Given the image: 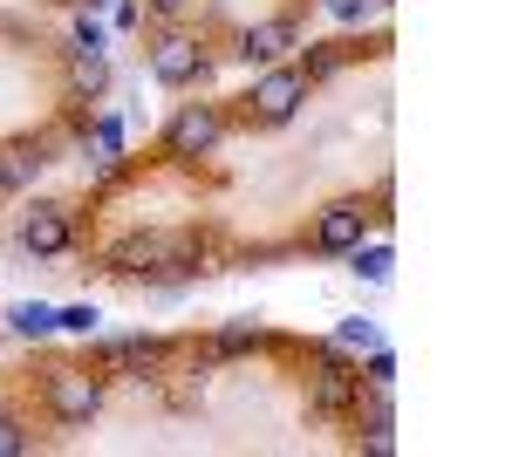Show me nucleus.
Here are the masks:
<instances>
[{
	"label": "nucleus",
	"mask_w": 512,
	"mask_h": 457,
	"mask_svg": "<svg viewBox=\"0 0 512 457\" xmlns=\"http://www.w3.org/2000/svg\"><path fill=\"white\" fill-rule=\"evenodd\" d=\"M219 144V116L205 110V103H192V110H178V123H171V151L178 157H198Z\"/></svg>",
	"instance_id": "nucleus-7"
},
{
	"label": "nucleus",
	"mask_w": 512,
	"mask_h": 457,
	"mask_svg": "<svg viewBox=\"0 0 512 457\" xmlns=\"http://www.w3.org/2000/svg\"><path fill=\"white\" fill-rule=\"evenodd\" d=\"M48 410L62 423H89L103 410V376H89V369H55V376H48Z\"/></svg>",
	"instance_id": "nucleus-2"
},
{
	"label": "nucleus",
	"mask_w": 512,
	"mask_h": 457,
	"mask_svg": "<svg viewBox=\"0 0 512 457\" xmlns=\"http://www.w3.org/2000/svg\"><path fill=\"white\" fill-rule=\"evenodd\" d=\"M335 342H342V348H376V342H383V335H376V321H362V314H349Z\"/></svg>",
	"instance_id": "nucleus-15"
},
{
	"label": "nucleus",
	"mask_w": 512,
	"mask_h": 457,
	"mask_svg": "<svg viewBox=\"0 0 512 457\" xmlns=\"http://www.w3.org/2000/svg\"><path fill=\"white\" fill-rule=\"evenodd\" d=\"M390 382H396V355L376 342V348H369V389H390Z\"/></svg>",
	"instance_id": "nucleus-16"
},
{
	"label": "nucleus",
	"mask_w": 512,
	"mask_h": 457,
	"mask_svg": "<svg viewBox=\"0 0 512 457\" xmlns=\"http://www.w3.org/2000/svg\"><path fill=\"white\" fill-rule=\"evenodd\" d=\"M151 76L171 82V89H185V82L205 76V48H198L192 35H164L158 48H151Z\"/></svg>",
	"instance_id": "nucleus-4"
},
{
	"label": "nucleus",
	"mask_w": 512,
	"mask_h": 457,
	"mask_svg": "<svg viewBox=\"0 0 512 457\" xmlns=\"http://www.w3.org/2000/svg\"><path fill=\"white\" fill-rule=\"evenodd\" d=\"M96 151H103V157L123 151V130H117V123H96Z\"/></svg>",
	"instance_id": "nucleus-18"
},
{
	"label": "nucleus",
	"mask_w": 512,
	"mask_h": 457,
	"mask_svg": "<svg viewBox=\"0 0 512 457\" xmlns=\"http://www.w3.org/2000/svg\"><path fill=\"white\" fill-rule=\"evenodd\" d=\"M69 239H76V232H69V212H62V205H35L28 226H21V246H28L35 260H62Z\"/></svg>",
	"instance_id": "nucleus-5"
},
{
	"label": "nucleus",
	"mask_w": 512,
	"mask_h": 457,
	"mask_svg": "<svg viewBox=\"0 0 512 457\" xmlns=\"http://www.w3.org/2000/svg\"><path fill=\"white\" fill-rule=\"evenodd\" d=\"M164 362V342H151V335H130V342H103L96 348V369H158Z\"/></svg>",
	"instance_id": "nucleus-9"
},
{
	"label": "nucleus",
	"mask_w": 512,
	"mask_h": 457,
	"mask_svg": "<svg viewBox=\"0 0 512 457\" xmlns=\"http://www.w3.org/2000/svg\"><path fill=\"white\" fill-rule=\"evenodd\" d=\"M96 321H103L96 307H62L55 314V328H69V335H96Z\"/></svg>",
	"instance_id": "nucleus-17"
},
{
	"label": "nucleus",
	"mask_w": 512,
	"mask_h": 457,
	"mask_svg": "<svg viewBox=\"0 0 512 457\" xmlns=\"http://www.w3.org/2000/svg\"><path fill=\"white\" fill-rule=\"evenodd\" d=\"M355 396H362V376H349L342 355L328 348V355H321V376H315V410H349Z\"/></svg>",
	"instance_id": "nucleus-8"
},
{
	"label": "nucleus",
	"mask_w": 512,
	"mask_h": 457,
	"mask_svg": "<svg viewBox=\"0 0 512 457\" xmlns=\"http://www.w3.org/2000/svg\"><path fill=\"white\" fill-rule=\"evenodd\" d=\"M76 82L89 89V96L110 82V69H103V48H76Z\"/></svg>",
	"instance_id": "nucleus-13"
},
{
	"label": "nucleus",
	"mask_w": 512,
	"mask_h": 457,
	"mask_svg": "<svg viewBox=\"0 0 512 457\" xmlns=\"http://www.w3.org/2000/svg\"><path fill=\"white\" fill-rule=\"evenodd\" d=\"M287 41H294L287 21H260V28H246V35H239V55H246V62H280V55H287Z\"/></svg>",
	"instance_id": "nucleus-11"
},
{
	"label": "nucleus",
	"mask_w": 512,
	"mask_h": 457,
	"mask_svg": "<svg viewBox=\"0 0 512 457\" xmlns=\"http://www.w3.org/2000/svg\"><path fill=\"white\" fill-rule=\"evenodd\" d=\"M362 232H369V212L362 205H328L315 226V246L321 253H349V246H362Z\"/></svg>",
	"instance_id": "nucleus-6"
},
{
	"label": "nucleus",
	"mask_w": 512,
	"mask_h": 457,
	"mask_svg": "<svg viewBox=\"0 0 512 457\" xmlns=\"http://www.w3.org/2000/svg\"><path fill=\"white\" fill-rule=\"evenodd\" d=\"M7 321H14V335H55V307H41V301H14Z\"/></svg>",
	"instance_id": "nucleus-12"
},
{
	"label": "nucleus",
	"mask_w": 512,
	"mask_h": 457,
	"mask_svg": "<svg viewBox=\"0 0 512 457\" xmlns=\"http://www.w3.org/2000/svg\"><path fill=\"white\" fill-rule=\"evenodd\" d=\"M151 7H158V14H178V7H192V0H151Z\"/></svg>",
	"instance_id": "nucleus-21"
},
{
	"label": "nucleus",
	"mask_w": 512,
	"mask_h": 457,
	"mask_svg": "<svg viewBox=\"0 0 512 457\" xmlns=\"http://www.w3.org/2000/svg\"><path fill=\"white\" fill-rule=\"evenodd\" d=\"M198 246L185 232H130L117 253H110V267L117 273H164V267H185Z\"/></svg>",
	"instance_id": "nucleus-1"
},
{
	"label": "nucleus",
	"mask_w": 512,
	"mask_h": 457,
	"mask_svg": "<svg viewBox=\"0 0 512 457\" xmlns=\"http://www.w3.org/2000/svg\"><path fill=\"white\" fill-rule=\"evenodd\" d=\"M76 48H103V28H96L89 14H82V21H76Z\"/></svg>",
	"instance_id": "nucleus-19"
},
{
	"label": "nucleus",
	"mask_w": 512,
	"mask_h": 457,
	"mask_svg": "<svg viewBox=\"0 0 512 457\" xmlns=\"http://www.w3.org/2000/svg\"><path fill=\"white\" fill-rule=\"evenodd\" d=\"M362 280H390V246H349Z\"/></svg>",
	"instance_id": "nucleus-14"
},
{
	"label": "nucleus",
	"mask_w": 512,
	"mask_h": 457,
	"mask_svg": "<svg viewBox=\"0 0 512 457\" xmlns=\"http://www.w3.org/2000/svg\"><path fill=\"white\" fill-rule=\"evenodd\" d=\"M21 451V430H14V417H0V457Z\"/></svg>",
	"instance_id": "nucleus-20"
},
{
	"label": "nucleus",
	"mask_w": 512,
	"mask_h": 457,
	"mask_svg": "<svg viewBox=\"0 0 512 457\" xmlns=\"http://www.w3.org/2000/svg\"><path fill=\"white\" fill-rule=\"evenodd\" d=\"M41 164H48V151H41V144H7V151H0V191L35 185Z\"/></svg>",
	"instance_id": "nucleus-10"
},
{
	"label": "nucleus",
	"mask_w": 512,
	"mask_h": 457,
	"mask_svg": "<svg viewBox=\"0 0 512 457\" xmlns=\"http://www.w3.org/2000/svg\"><path fill=\"white\" fill-rule=\"evenodd\" d=\"M301 89H308L301 69H267V76L253 82V96H246V103H253L260 123H287V116L301 110Z\"/></svg>",
	"instance_id": "nucleus-3"
}]
</instances>
